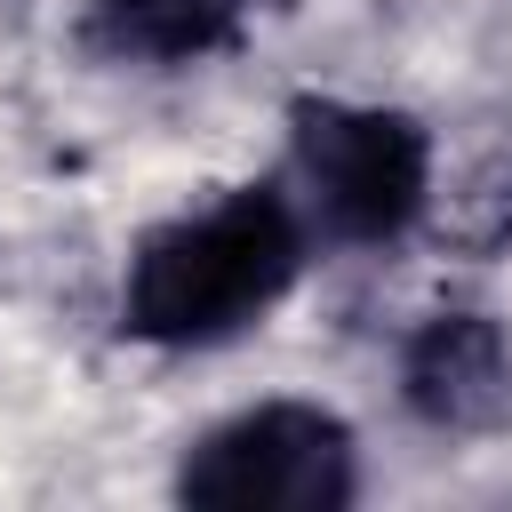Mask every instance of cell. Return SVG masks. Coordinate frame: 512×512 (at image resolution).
Listing matches in <instances>:
<instances>
[{
    "mask_svg": "<svg viewBox=\"0 0 512 512\" xmlns=\"http://www.w3.org/2000/svg\"><path fill=\"white\" fill-rule=\"evenodd\" d=\"M312 264V224L288 184H232L152 224L120 264V336L152 352H216L264 328Z\"/></svg>",
    "mask_w": 512,
    "mask_h": 512,
    "instance_id": "cell-1",
    "label": "cell"
},
{
    "mask_svg": "<svg viewBox=\"0 0 512 512\" xmlns=\"http://www.w3.org/2000/svg\"><path fill=\"white\" fill-rule=\"evenodd\" d=\"M288 192L312 240L392 248L432 208V136L400 104L296 96L288 112Z\"/></svg>",
    "mask_w": 512,
    "mask_h": 512,
    "instance_id": "cell-2",
    "label": "cell"
},
{
    "mask_svg": "<svg viewBox=\"0 0 512 512\" xmlns=\"http://www.w3.org/2000/svg\"><path fill=\"white\" fill-rule=\"evenodd\" d=\"M248 0H88L80 48L128 72H184L240 40Z\"/></svg>",
    "mask_w": 512,
    "mask_h": 512,
    "instance_id": "cell-4",
    "label": "cell"
},
{
    "mask_svg": "<svg viewBox=\"0 0 512 512\" xmlns=\"http://www.w3.org/2000/svg\"><path fill=\"white\" fill-rule=\"evenodd\" d=\"M504 376V336L488 312H432L408 344V400L424 416H472Z\"/></svg>",
    "mask_w": 512,
    "mask_h": 512,
    "instance_id": "cell-5",
    "label": "cell"
},
{
    "mask_svg": "<svg viewBox=\"0 0 512 512\" xmlns=\"http://www.w3.org/2000/svg\"><path fill=\"white\" fill-rule=\"evenodd\" d=\"M176 496L208 512H344L360 496V440L320 400H256L176 456Z\"/></svg>",
    "mask_w": 512,
    "mask_h": 512,
    "instance_id": "cell-3",
    "label": "cell"
}]
</instances>
